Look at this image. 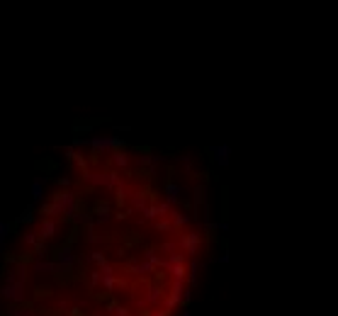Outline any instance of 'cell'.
<instances>
[{"label": "cell", "mask_w": 338, "mask_h": 316, "mask_svg": "<svg viewBox=\"0 0 338 316\" xmlns=\"http://www.w3.org/2000/svg\"><path fill=\"white\" fill-rule=\"evenodd\" d=\"M144 153L105 141L68 156L7 251V316H178L200 234Z\"/></svg>", "instance_id": "obj_1"}]
</instances>
